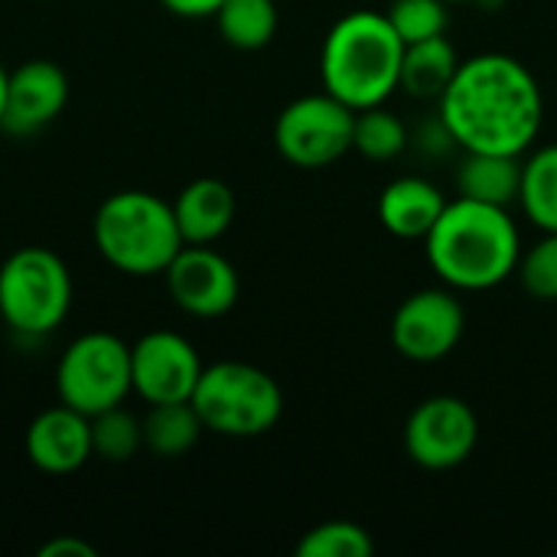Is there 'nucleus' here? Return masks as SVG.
<instances>
[{
  "mask_svg": "<svg viewBox=\"0 0 557 557\" xmlns=\"http://www.w3.org/2000/svg\"><path fill=\"white\" fill-rule=\"evenodd\" d=\"M447 199L441 189L421 176H398L379 196V219L382 225L405 242H424L434 222L441 219Z\"/></svg>",
  "mask_w": 557,
  "mask_h": 557,
  "instance_id": "nucleus-16",
  "label": "nucleus"
},
{
  "mask_svg": "<svg viewBox=\"0 0 557 557\" xmlns=\"http://www.w3.org/2000/svg\"><path fill=\"white\" fill-rule=\"evenodd\" d=\"M460 69V55L457 46L444 36H431L421 42L405 46V59H401V88L411 98H441L444 88L450 85V78Z\"/></svg>",
  "mask_w": 557,
  "mask_h": 557,
  "instance_id": "nucleus-18",
  "label": "nucleus"
},
{
  "mask_svg": "<svg viewBox=\"0 0 557 557\" xmlns=\"http://www.w3.org/2000/svg\"><path fill=\"white\" fill-rule=\"evenodd\" d=\"M447 3H470V0H447Z\"/></svg>",
  "mask_w": 557,
  "mask_h": 557,
  "instance_id": "nucleus-30",
  "label": "nucleus"
},
{
  "mask_svg": "<svg viewBox=\"0 0 557 557\" xmlns=\"http://www.w3.org/2000/svg\"><path fill=\"white\" fill-rule=\"evenodd\" d=\"M215 23L228 46L255 52V49H264L277 33V3L274 0H225L215 10Z\"/></svg>",
  "mask_w": 557,
  "mask_h": 557,
  "instance_id": "nucleus-21",
  "label": "nucleus"
},
{
  "mask_svg": "<svg viewBox=\"0 0 557 557\" xmlns=\"http://www.w3.org/2000/svg\"><path fill=\"white\" fill-rule=\"evenodd\" d=\"M441 127L463 150L516 153L535 144L545 121V95L525 62L506 52L460 59L457 75L437 98Z\"/></svg>",
  "mask_w": 557,
  "mask_h": 557,
  "instance_id": "nucleus-1",
  "label": "nucleus"
},
{
  "mask_svg": "<svg viewBox=\"0 0 557 557\" xmlns=\"http://www.w3.org/2000/svg\"><path fill=\"white\" fill-rule=\"evenodd\" d=\"M23 444H26V457L36 470H42L49 476H69L95 457L91 454V418L59 401L55 408H46L42 414L33 418Z\"/></svg>",
  "mask_w": 557,
  "mask_h": 557,
  "instance_id": "nucleus-14",
  "label": "nucleus"
},
{
  "mask_svg": "<svg viewBox=\"0 0 557 557\" xmlns=\"http://www.w3.org/2000/svg\"><path fill=\"white\" fill-rule=\"evenodd\" d=\"M297 557H369L375 552L372 535L346 519H333L323 525H313L300 542H297Z\"/></svg>",
  "mask_w": 557,
  "mask_h": 557,
  "instance_id": "nucleus-24",
  "label": "nucleus"
},
{
  "mask_svg": "<svg viewBox=\"0 0 557 557\" xmlns=\"http://www.w3.org/2000/svg\"><path fill=\"white\" fill-rule=\"evenodd\" d=\"M91 238L98 255L114 271L131 277L163 274L186 245L173 215V202H163L144 189L111 193L95 212Z\"/></svg>",
  "mask_w": 557,
  "mask_h": 557,
  "instance_id": "nucleus-4",
  "label": "nucleus"
},
{
  "mask_svg": "<svg viewBox=\"0 0 557 557\" xmlns=\"http://www.w3.org/2000/svg\"><path fill=\"white\" fill-rule=\"evenodd\" d=\"M447 7H450L447 0H392L385 16L392 29L401 36V42L411 46V42L447 33V23H450Z\"/></svg>",
  "mask_w": 557,
  "mask_h": 557,
  "instance_id": "nucleus-25",
  "label": "nucleus"
},
{
  "mask_svg": "<svg viewBox=\"0 0 557 557\" xmlns=\"http://www.w3.org/2000/svg\"><path fill=\"white\" fill-rule=\"evenodd\" d=\"M405 147H408V127L385 104L356 111L352 150H359L366 160L385 163V160H395Z\"/></svg>",
  "mask_w": 557,
  "mask_h": 557,
  "instance_id": "nucleus-22",
  "label": "nucleus"
},
{
  "mask_svg": "<svg viewBox=\"0 0 557 557\" xmlns=\"http://www.w3.org/2000/svg\"><path fill=\"white\" fill-rule=\"evenodd\" d=\"M72 294L65 261L42 245H23L0 264V317L23 339L59 330L72 310Z\"/></svg>",
  "mask_w": 557,
  "mask_h": 557,
  "instance_id": "nucleus-6",
  "label": "nucleus"
},
{
  "mask_svg": "<svg viewBox=\"0 0 557 557\" xmlns=\"http://www.w3.org/2000/svg\"><path fill=\"white\" fill-rule=\"evenodd\" d=\"M519 206L542 232H557V144L522 157Z\"/></svg>",
  "mask_w": 557,
  "mask_h": 557,
  "instance_id": "nucleus-20",
  "label": "nucleus"
},
{
  "mask_svg": "<svg viewBox=\"0 0 557 557\" xmlns=\"http://www.w3.org/2000/svg\"><path fill=\"white\" fill-rule=\"evenodd\" d=\"M434 274L454 290H490L516 274L522 235L506 206L457 196L424 238Z\"/></svg>",
  "mask_w": 557,
  "mask_h": 557,
  "instance_id": "nucleus-2",
  "label": "nucleus"
},
{
  "mask_svg": "<svg viewBox=\"0 0 557 557\" xmlns=\"http://www.w3.org/2000/svg\"><path fill=\"white\" fill-rule=\"evenodd\" d=\"M160 3L183 20H206V16H215V10L225 0H160Z\"/></svg>",
  "mask_w": 557,
  "mask_h": 557,
  "instance_id": "nucleus-27",
  "label": "nucleus"
},
{
  "mask_svg": "<svg viewBox=\"0 0 557 557\" xmlns=\"http://www.w3.org/2000/svg\"><path fill=\"white\" fill-rule=\"evenodd\" d=\"M144 428V447L163 460L183 457L196 447L202 428V418L196 414L193 401H166V405H150L147 418L140 421Z\"/></svg>",
  "mask_w": 557,
  "mask_h": 557,
  "instance_id": "nucleus-19",
  "label": "nucleus"
},
{
  "mask_svg": "<svg viewBox=\"0 0 557 557\" xmlns=\"http://www.w3.org/2000/svg\"><path fill=\"white\" fill-rule=\"evenodd\" d=\"M202 369L206 366H202L196 346L173 330L144 333L131 346L134 395H140L147 405L189 401Z\"/></svg>",
  "mask_w": 557,
  "mask_h": 557,
  "instance_id": "nucleus-11",
  "label": "nucleus"
},
{
  "mask_svg": "<svg viewBox=\"0 0 557 557\" xmlns=\"http://www.w3.org/2000/svg\"><path fill=\"white\" fill-rule=\"evenodd\" d=\"M69 101V78L49 59H29L7 78V101L0 127L10 134H36L49 127Z\"/></svg>",
  "mask_w": 557,
  "mask_h": 557,
  "instance_id": "nucleus-13",
  "label": "nucleus"
},
{
  "mask_svg": "<svg viewBox=\"0 0 557 557\" xmlns=\"http://www.w3.org/2000/svg\"><path fill=\"white\" fill-rule=\"evenodd\" d=\"M405 42L385 13L349 10L333 23L320 52V78L352 111L385 104L401 88Z\"/></svg>",
  "mask_w": 557,
  "mask_h": 557,
  "instance_id": "nucleus-3",
  "label": "nucleus"
},
{
  "mask_svg": "<svg viewBox=\"0 0 557 557\" xmlns=\"http://www.w3.org/2000/svg\"><path fill=\"white\" fill-rule=\"evenodd\" d=\"M163 277L173 304L199 320L225 317L238 300V271L209 245H183Z\"/></svg>",
  "mask_w": 557,
  "mask_h": 557,
  "instance_id": "nucleus-12",
  "label": "nucleus"
},
{
  "mask_svg": "<svg viewBox=\"0 0 557 557\" xmlns=\"http://www.w3.org/2000/svg\"><path fill=\"white\" fill-rule=\"evenodd\" d=\"M7 78H10V72L0 65V121H3V101H7Z\"/></svg>",
  "mask_w": 557,
  "mask_h": 557,
  "instance_id": "nucleus-29",
  "label": "nucleus"
},
{
  "mask_svg": "<svg viewBox=\"0 0 557 557\" xmlns=\"http://www.w3.org/2000/svg\"><path fill=\"white\" fill-rule=\"evenodd\" d=\"M144 447L140 418L124 411V405L108 408L91 418V454L108 463H124Z\"/></svg>",
  "mask_w": 557,
  "mask_h": 557,
  "instance_id": "nucleus-23",
  "label": "nucleus"
},
{
  "mask_svg": "<svg viewBox=\"0 0 557 557\" xmlns=\"http://www.w3.org/2000/svg\"><path fill=\"white\" fill-rule=\"evenodd\" d=\"M173 215L186 245H212L219 242L235 219V193L228 183L215 176L193 180L173 199Z\"/></svg>",
  "mask_w": 557,
  "mask_h": 557,
  "instance_id": "nucleus-15",
  "label": "nucleus"
},
{
  "mask_svg": "<svg viewBox=\"0 0 557 557\" xmlns=\"http://www.w3.org/2000/svg\"><path fill=\"white\" fill-rule=\"evenodd\" d=\"M516 274L535 300H557V232H545L529 251H522Z\"/></svg>",
  "mask_w": 557,
  "mask_h": 557,
  "instance_id": "nucleus-26",
  "label": "nucleus"
},
{
  "mask_svg": "<svg viewBox=\"0 0 557 557\" xmlns=\"http://www.w3.org/2000/svg\"><path fill=\"white\" fill-rule=\"evenodd\" d=\"M519 189H522V157L463 150V160L457 166V196L509 209L512 202H519Z\"/></svg>",
  "mask_w": 557,
  "mask_h": 557,
  "instance_id": "nucleus-17",
  "label": "nucleus"
},
{
  "mask_svg": "<svg viewBox=\"0 0 557 557\" xmlns=\"http://www.w3.org/2000/svg\"><path fill=\"white\" fill-rule=\"evenodd\" d=\"M55 392L62 405L88 418L124 405L134 392L131 346L114 333H82L55 366Z\"/></svg>",
  "mask_w": 557,
  "mask_h": 557,
  "instance_id": "nucleus-7",
  "label": "nucleus"
},
{
  "mask_svg": "<svg viewBox=\"0 0 557 557\" xmlns=\"http://www.w3.org/2000/svg\"><path fill=\"white\" fill-rule=\"evenodd\" d=\"M476 411L454 395L424 398L405 424V450L424 470H454L476 450Z\"/></svg>",
  "mask_w": 557,
  "mask_h": 557,
  "instance_id": "nucleus-9",
  "label": "nucleus"
},
{
  "mask_svg": "<svg viewBox=\"0 0 557 557\" xmlns=\"http://www.w3.org/2000/svg\"><path fill=\"white\" fill-rule=\"evenodd\" d=\"M356 111L326 88L290 101L274 121L277 153L300 170H323L352 150Z\"/></svg>",
  "mask_w": 557,
  "mask_h": 557,
  "instance_id": "nucleus-8",
  "label": "nucleus"
},
{
  "mask_svg": "<svg viewBox=\"0 0 557 557\" xmlns=\"http://www.w3.org/2000/svg\"><path fill=\"white\" fill-rule=\"evenodd\" d=\"M189 401L202 428L222 437H261L284 414L281 385L264 369L232 359L206 366Z\"/></svg>",
  "mask_w": 557,
  "mask_h": 557,
  "instance_id": "nucleus-5",
  "label": "nucleus"
},
{
  "mask_svg": "<svg viewBox=\"0 0 557 557\" xmlns=\"http://www.w3.org/2000/svg\"><path fill=\"white\" fill-rule=\"evenodd\" d=\"M467 313L454 287H424L405 297L392 317V346L411 362L447 359L463 339Z\"/></svg>",
  "mask_w": 557,
  "mask_h": 557,
  "instance_id": "nucleus-10",
  "label": "nucleus"
},
{
  "mask_svg": "<svg viewBox=\"0 0 557 557\" xmlns=\"http://www.w3.org/2000/svg\"><path fill=\"white\" fill-rule=\"evenodd\" d=\"M62 555L95 557L98 552H95L91 545L78 542V539H69V535H59V539H52V542H46V545L39 548V557H62Z\"/></svg>",
  "mask_w": 557,
  "mask_h": 557,
  "instance_id": "nucleus-28",
  "label": "nucleus"
}]
</instances>
